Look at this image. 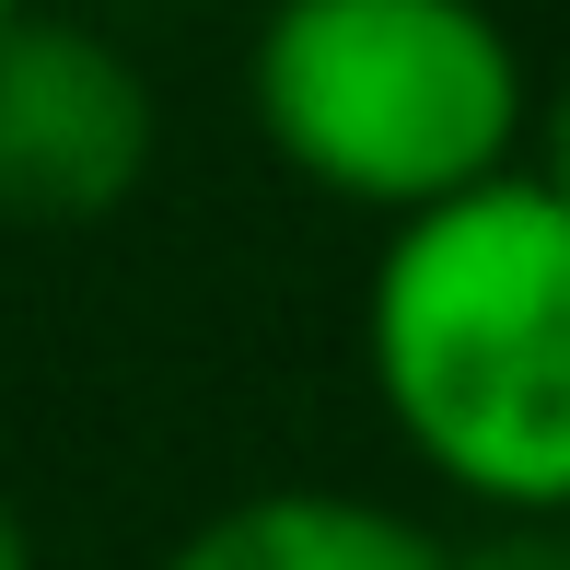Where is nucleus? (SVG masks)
Here are the masks:
<instances>
[{
    "label": "nucleus",
    "mask_w": 570,
    "mask_h": 570,
    "mask_svg": "<svg viewBox=\"0 0 570 570\" xmlns=\"http://www.w3.org/2000/svg\"><path fill=\"white\" fill-rule=\"evenodd\" d=\"M373 384L384 420L489 512H570V210L548 187L501 175L396 222L373 268Z\"/></svg>",
    "instance_id": "nucleus-1"
},
{
    "label": "nucleus",
    "mask_w": 570,
    "mask_h": 570,
    "mask_svg": "<svg viewBox=\"0 0 570 570\" xmlns=\"http://www.w3.org/2000/svg\"><path fill=\"white\" fill-rule=\"evenodd\" d=\"M256 128L326 198L431 222L501 187L524 128V59L454 0H292L256 36Z\"/></svg>",
    "instance_id": "nucleus-2"
},
{
    "label": "nucleus",
    "mask_w": 570,
    "mask_h": 570,
    "mask_svg": "<svg viewBox=\"0 0 570 570\" xmlns=\"http://www.w3.org/2000/svg\"><path fill=\"white\" fill-rule=\"evenodd\" d=\"M151 175V82L106 36L0 12V222H106Z\"/></svg>",
    "instance_id": "nucleus-3"
},
{
    "label": "nucleus",
    "mask_w": 570,
    "mask_h": 570,
    "mask_svg": "<svg viewBox=\"0 0 570 570\" xmlns=\"http://www.w3.org/2000/svg\"><path fill=\"white\" fill-rule=\"evenodd\" d=\"M164 570H443V548L350 489H268V501L210 512Z\"/></svg>",
    "instance_id": "nucleus-4"
},
{
    "label": "nucleus",
    "mask_w": 570,
    "mask_h": 570,
    "mask_svg": "<svg viewBox=\"0 0 570 570\" xmlns=\"http://www.w3.org/2000/svg\"><path fill=\"white\" fill-rule=\"evenodd\" d=\"M443 570H570V535L559 524H512L489 548H443Z\"/></svg>",
    "instance_id": "nucleus-5"
},
{
    "label": "nucleus",
    "mask_w": 570,
    "mask_h": 570,
    "mask_svg": "<svg viewBox=\"0 0 570 570\" xmlns=\"http://www.w3.org/2000/svg\"><path fill=\"white\" fill-rule=\"evenodd\" d=\"M535 187L570 210V82H559V106H548V175H535Z\"/></svg>",
    "instance_id": "nucleus-6"
},
{
    "label": "nucleus",
    "mask_w": 570,
    "mask_h": 570,
    "mask_svg": "<svg viewBox=\"0 0 570 570\" xmlns=\"http://www.w3.org/2000/svg\"><path fill=\"white\" fill-rule=\"evenodd\" d=\"M0 570H36V548H23V512L0 501Z\"/></svg>",
    "instance_id": "nucleus-7"
}]
</instances>
